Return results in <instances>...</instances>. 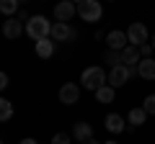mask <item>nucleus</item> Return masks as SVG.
Instances as JSON below:
<instances>
[{
    "instance_id": "1",
    "label": "nucleus",
    "mask_w": 155,
    "mask_h": 144,
    "mask_svg": "<svg viewBox=\"0 0 155 144\" xmlns=\"http://www.w3.org/2000/svg\"><path fill=\"white\" fill-rule=\"evenodd\" d=\"M109 83V75H106L104 70H101L98 64H93V67H85L83 70V75H80V85H83L85 90H98V88H104V85Z\"/></svg>"
},
{
    "instance_id": "2",
    "label": "nucleus",
    "mask_w": 155,
    "mask_h": 144,
    "mask_svg": "<svg viewBox=\"0 0 155 144\" xmlns=\"http://www.w3.org/2000/svg\"><path fill=\"white\" fill-rule=\"evenodd\" d=\"M26 33L31 36L34 41L49 39V36H52V23L47 21L44 16H31V18L26 21Z\"/></svg>"
},
{
    "instance_id": "3",
    "label": "nucleus",
    "mask_w": 155,
    "mask_h": 144,
    "mask_svg": "<svg viewBox=\"0 0 155 144\" xmlns=\"http://www.w3.org/2000/svg\"><path fill=\"white\" fill-rule=\"evenodd\" d=\"M78 16L83 18V21H88V23H96L104 16V5H101L98 0H83V3H78Z\"/></svg>"
},
{
    "instance_id": "4",
    "label": "nucleus",
    "mask_w": 155,
    "mask_h": 144,
    "mask_svg": "<svg viewBox=\"0 0 155 144\" xmlns=\"http://www.w3.org/2000/svg\"><path fill=\"white\" fill-rule=\"evenodd\" d=\"M132 75H140L137 72V67H127V64H116V67H111V72H109V85L111 88H122L124 83H127Z\"/></svg>"
},
{
    "instance_id": "5",
    "label": "nucleus",
    "mask_w": 155,
    "mask_h": 144,
    "mask_svg": "<svg viewBox=\"0 0 155 144\" xmlns=\"http://www.w3.org/2000/svg\"><path fill=\"white\" fill-rule=\"evenodd\" d=\"M52 39H54V41H75L78 39V31L70 26V23L57 21V23H52Z\"/></svg>"
},
{
    "instance_id": "6",
    "label": "nucleus",
    "mask_w": 155,
    "mask_h": 144,
    "mask_svg": "<svg viewBox=\"0 0 155 144\" xmlns=\"http://www.w3.org/2000/svg\"><path fill=\"white\" fill-rule=\"evenodd\" d=\"M106 46H109V49H114V52L127 49V46H129V36H127V31H119V28L109 31V33H106Z\"/></svg>"
},
{
    "instance_id": "7",
    "label": "nucleus",
    "mask_w": 155,
    "mask_h": 144,
    "mask_svg": "<svg viewBox=\"0 0 155 144\" xmlns=\"http://www.w3.org/2000/svg\"><path fill=\"white\" fill-rule=\"evenodd\" d=\"M60 103H65V105L80 103V85L78 83H65L60 88Z\"/></svg>"
},
{
    "instance_id": "8",
    "label": "nucleus",
    "mask_w": 155,
    "mask_h": 144,
    "mask_svg": "<svg viewBox=\"0 0 155 144\" xmlns=\"http://www.w3.org/2000/svg\"><path fill=\"white\" fill-rule=\"evenodd\" d=\"M127 36H129V44L132 46H142V44H147V26L145 23H132V26L127 28Z\"/></svg>"
},
{
    "instance_id": "9",
    "label": "nucleus",
    "mask_w": 155,
    "mask_h": 144,
    "mask_svg": "<svg viewBox=\"0 0 155 144\" xmlns=\"http://www.w3.org/2000/svg\"><path fill=\"white\" fill-rule=\"evenodd\" d=\"M75 13H78V5L72 3V0H60V3L54 5V18L62 21V23H67Z\"/></svg>"
},
{
    "instance_id": "10",
    "label": "nucleus",
    "mask_w": 155,
    "mask_h": 144,
    "mask_svg": "<svg viewBox=\"0 0 155 144\" xmlns=\"http://www.w3.org/2000/svg\"><path fill=\"white\" fill-rule=\"evenodd\" d=\"M72 136L78 139V142H88V139H93V126L91 124H85V121H78L75 126H72Z\"/></svg>"
},
{
    "instance_id": "11",
    "label": "nucleus",
    "mask_w": 155,
    "mask_h": 144,
    "mask_svg": "<svg viewBox=\"0 0 155 144\" xmlns=\"http://www.w3.org/2000/svg\"><path fill=\"white\" fill-rule=\"evenodd\" d=\"M34 52H36V57H41V59H49L52 54H54V39H41L34 44Z\"/></svg>"
},
{
    "instance_id": "12",
    "label": "nucleus",
    "mask_w": 155,
    "mask_h": 144,
    "mask_svg": "<svg viewBox=\"0 0 155 144\" xmlns=\"http://www.w3.org/2000/svg\"><path fill=\"white\" fill-rule=\"evenodd\" d=\"M137 72L142 80H155V59L153 57H142V62L137 64Z\"/></svg>"
},
{
    "instance_id": "13",
    "label": "nucleus",
    "mask_w": 155,
    "mask_h": 144,
    "mask_svg": "<svg viewBox=\"0 0 155 144\" xmlns=\"http://www.w3.org/2000/svg\"><path fill=\"white\" fill-rule=\"evenodd\" d=\"M140 46H132L129 44L127 49H122V64H127V67H137L140 64Z\"/></svg>"
},
{
    "instance_id": "14",
    "label": "nucleus",
    "mask_w": 155,
    "mask_h": 144,
    "mask_svg": "<svg viewBox=\"0 0 155 144\" xmlns=\"http://www.w3.org/2000/svg\"><path fill=\"white\" fill-rule=\"evenodd\" d=\"M106 129H109L111 134H122L124 129H127V124H124V118L119 116V113H109V116H106Z\"/></svg>"
},
{
    "instance_id": "15",
    "label": "nucleus",
    "mask_w": 155,
    "mask_h": 144,
    "mask_svg": "<svg viewBox=\"0 0 155 144\" xmlns=\"http://www.w3.org/2000/svg\"><path fill=\"white\" fill-rule=\"evenodd\" d=\"M3 33H5V39H18V36L23 33V26H21V21H16V18L5 21V23H3Z\"/></svg>"
},
{
    "instance_id": "16",
    "label": "nucleus",
    "mask_w": 155,
    "mask_h": 144,
    "mask_svg": "<svg viewBox=\"0 0 155 144\" xmlns=\"http://www.w3.org/2000/svg\"><path fill=\"white\" fill-rule=\"evenodd\" d=\"M114 90L116 88H111V85L106 83L104 88L96 90V100H98V103H114Z\"/></svg>"
},
{
    "instance_id": "17",
    "label": "nucleus",
    "mask_w": 155,
    "mask_h": 144,
    "mask_svg": "<svg viewBox=\"0 0 155 144\" xmlns=\"http://www.w3.org/2000/svg\"><path fill=\"white\" fill-rule=\"evenodd\" d=\"M145 118H147V111H145V108H132V111L127 113V121L132 124V126H142Z\"/></svg>"
},
{
    "instance_id": "18",
    "label": "nucleus",
    "mask_w": 155,
    "mask_h": 144,
    "mask_svg": "<svg viewBox=\"0 0 155 144\" xmlns=\"http://www.w3.org/2000/svg\"><path fill=\"white\" fill-rule=\"evenodd\" d=\"M18 3H21V0H0V13H3V16H16V11H18Z\"/></svg>"
},
{
    "instance_id": "19",
    "label": "nucleus",
    "mask_w": 155,
    "mask_h": 144,
    "mask_svg": "<svg viewBox=\"0 0 155 144\" xmlns=\"http://www.w3.org/2000/svg\"><path fill=\"white\" fill-rule=\"evenodd\" d=\"M11 118H13V103L3 98L0 100V121L5 124V121H11Z\"/></svg>"
},
{
    "instance_id": "20",
    "label": "nucleus",
    "mask_w": 155,
    "mask_h": 144,
    "mask_svg": "<svg viewBox=\"0 0 155 144\" xmlns=\"http://www.w3.org/2000/svg\"><path fill=\"white\" fill-rule=\"evenodd\" d=\"M142 108H145V111H147V116H155V93H153V95H147V98H145Z\"/></svg>"
},
{
    "instance_id": "21",
    "label": "nucleus",
    "mask_w": 155,
    "mask_h": 144,
    "mask_svg": "<svg viewBox=\"0 0 155 144\" xmlns=\"http://www.w3.org/2000/svg\"><path fill=\"white\" fill-rule=\"evenodd\" d=\"M52 144H70V134H65V131H57L54 136H52Z\"/></svg>"
},
{
    "instance_id": "22",
    "label": "nucleus",
    "mask_w": 155,
    "mask_h": 144,
    "mask_svg": "<svg viewBox=\"0 0 155 144\" xmlns=\"http://www.w3.org/2000/svg\"><path fill=\"white\" fill-rule=\"evenodd\" d=\"M153 44H142V46H140V54H142V57H150V54H153Z\"/></svg>"
},
{
    "instance_id": "23",
    "label": "nucleus",
    "mask_w": 155,
    "mask_h": 144,
    "mask_svg": "<svg viewBox=\"0 0 155 144\" xmlns=\"http://www.w3.org/2000/svg\"><path fill=\"white\" fill-rule=\"evenodd\" d=\"M8 85H11V77H8L5 72H3V75H0V88L5 90V88H8Z\"/></svg>"
},
{
    "instance_id": "24",
    "label": "nucleus",
    "mask_w": 155,
    "mask_h": 144,
    "mask_svg": "<svg viewBox=\"0 0 155 144\" xmlns=\"http://www.w3.org/2000/svg\"><path fill=\"white\" fill-rule=\"evenodd\" d=\"M18 144H39V142H36V139H31V136H26V139H21Z\"/></svg>"
},
{
    "instance_id": "25",
    "label": "nucleus",
    "mask_w": 155,
    "mask_h": 144,
    "mask_svg": "<svg viewBox=\"0 0 155 144\" xmlns=\"http://www.w3.org/2000/svg\"><path fill=\"white\" fill-rule=\"evenodd\" d=\"M85 144H98V142H96V139H88V142H85Z\"/></svg>"
},
{
    "instance_id": "26",
    "label": "nucleus",
    "mask_w": 155,
    "mask_h": 144,
    "mask_svg": "<svg viewBox=\"0 0 155 144\" xmlns=\"http://www.w3.org/2000/svg\"><path fill=\"white\" fill-rule=\"evenodd\" d=\"M153 49H155V33H153Z\"/></svg>"
},
{
    "instance_id": "27",
    "label": "nucleus",
    "mask_w": 155,
    "mask_h": 144,
    "mask_svg": "<svg viewBox=\"0 0 155 144\" xmlns=\"http://www.w3.org/2000/svg\"><path fill=\"white\" fill-rule=\"evenodd\" d=\"M104 144H116V142H104Z\"/></svg>"
},
{
    "instance_id": "28",
    "label": "nucleus",
    "mask_w": 155,
    "mask_h": 144,
    "mask_svg": "<svg viewBox=\"0 0 155 144\" xmlns=\"http://www.w3.org/2000/svg\"><path fill=\"white\" fill-rule=\"evenodd\" d=\"M72 3H75V0H72ZM80 3H83V0H80Z\"/></svg>"
}]
</instances>
